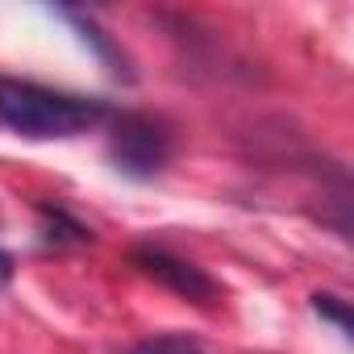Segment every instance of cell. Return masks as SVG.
I'll return each instance as SVG.
<instances>
[{
  "label": "cell",
  "mask_w": 354,
  "mask_h": 354,
  "mask_svg": "<svg viewBox=\"0 0 354 354\" xmlns=\"http://www.w3.org/2000/svg\"><path fill=\"white\" fill-rule=\"evenodd\" d=\"M109 117H113V104L96 96H75L34 80L0 75V125L21 138H34V142L80 138L96 125H109Z\"/></svg>",
  "instance_id": "1"
},
{
  "label": "cell",
  "mask_w": 354,
  "mask_h": 354,
  "mask_svg": "<svg viewBox=\"0 0 354 354\" xmlns=\"http://www.w3.org/2000/svg\"><path fill=\"white\" fill-rule=\"evenodd\" d=\"M104 154L109 162L125 175V180H154L171 167V154H175V138L167 129V121L150 117V113H117L109 117V142H104Z\"/></svg>",
  "instance_id": "2"
},
{
  "label": "cell",
  "mask_w": 354,
  "mask_h": 354,
  "mask_svg": "<svg viewBox=\"0 0 354 354\" xmlns=\"http://www.w3.org/2000/svg\"><path fill=\"white\" fill-rule=\"evenodd\" d=\"M129 263H133L146 279H154L158 288L175 292V296L188 300V304L213 308V304L221 300V283H217L205 267H196V263H188V259H180V254H171L167 246H133V250H129Z\"/></svg>",
  "instance_id": "3"
},
{
  "label": "cell",
  "mask_w": 354,
  "mask_h": 354,
  "mask_svg": "<svg viewBox=\"0 0 354 354\" xmlns=\"http://www.w3.org/2000/svg\"><path fill=\"white\" fill-rule=\"evenodd\" d=\"M38 221H42V242L55 246V250H67V246H92V238H96L75 213H67L63 205H50V201L38 205Z\"/></svg>",
  "instance_id": "4"
},
{
  "label": "cell",
  "mask_w": 354,
  "mask_h": 354,
  "mask_svg": "<svg viewBox=\"0 0 354 354\" xmlns=\"http://www.w3.org/2000/svg\"><path fill=\"white\" fill-rule=\"evenodd\" d=\"M63 17H67L75 30H80V38H84V42H88V46L100 55V63H104V67H109L117 80H133L125 50H121V46H117V42H113V38H109V34H104V30L92 21V17H84V13H71V9H63Z\"/></svg>",
  "instance_id": "5"
},
{
  "label": "cell",
  "mask_w": 354,
  "mask_h": 354,
  "mask_svg": "<svg viewBox=\"0 0 354 354\" xmlns=\"http://www.w3.org/2000/svg\"><path fill=\"white\" fill-rule=\"evenodd\" d=\"M313 313L317 317H325V321H333L337 325V333H354V313H350V300H342V296H333V292H313Z\"/></svg>",
  "instance_id": "6"
},
{
  "label": "cell",
  "mask_w": 354,
  "mask_h": 354,
  "mask_svg": "<svg viewBox=\"0 0 354 354\" xmlns=\"http://www.w3.org/2000/svg\"><path fill=\"white\" fill-rule=\"evenodd\" d=\"M129 354H205V350L192 337H184V333H158V337L138 342Z\"/></svg>",
  "instance_id": "7"
},
{
  "label": "cell",
  "mask_w": 354,
  "mask_h": 354,
  "mask_svg": "<svg viewBox=\"0 0 354 354\" xmlns=\"http://www.w3.org/2000/svg\"><path fill=\"white\" fill-rule=\"evenodd\" d=\"M13 275H17V259H13L9 250H0V292L13 283Z\"/></svg>",
  "instance_id": "8"
}]
</instances>
